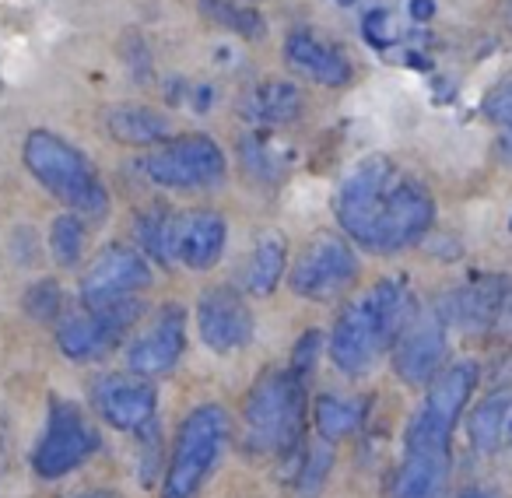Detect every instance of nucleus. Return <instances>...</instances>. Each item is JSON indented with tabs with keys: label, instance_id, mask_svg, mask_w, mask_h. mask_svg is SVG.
Here are the masks:
<instances>
[{
	"label": "nucleus",
	"instance_id": "obj_11",
	"mask_svg": "<svg viewBox=\"0 0 512 498\" xmlns=\"http://www.w3.org/2000/svg\"><path fill=\"white\" fill-rule=\"evenodd\" d=\"M148 285H151V264L144 260L141 249L109 246L88 264L85 278H81V302L88 309H99L109 306V302L134 299Z\"/></svg>",
	"mask_w": 512,
	"mask_h": 498
},
{
	"label": "nucleus",
	"instance_id": "obj_3",
	"mask_svg": "<svg viewBox=\"0 0 512 498\" xmlns=\"http://www.w3.org/2000/svg\"><path fill=\"white\" fill-rule=\"evenodd\" d=\"M306 418V383L288 372L256 379L242 407V446L249 456H278L299 442Z\"/></svg>",
	"mask_w": 512,
	"mask_h": 498
},
{
	"label": "nucleus",
	"instance_id": "obj_14",
	"mask_svg": "<svg viewBox=\"0 0 512 498\" xmlns=\"http://www.w3.org/2000/svg\"><path fill=\"white\" fill-rule=\"evenodd\" d=\"M200 341L218 355H235L253 341V309L235 288H211L197 302Z\"/></svg>",
	"mask_w": 512,
	"mask_h": 498
},
{
	"label": "nucleus",
	"instance_id": "obj_31",
	"mask_svg": "<svg viewBox=\"0 0 512 498\" xmlns=\"http://www.w3.org/2000/svg\"><path fill=\"white\" fill-rule=\"evenodd\" d=\"M460 498H502V495H498L495 488H467Z\"/></svg>",
	"mask_w": 512,
	"mask_h": 498
},
{
	"label": "nucleus",
	"instance_id": "obj_10",
	"mask_svg": "<svg viewBox=\"0 0 512 498\" xmlns=\"http://www.w3.org/2000/svg\"><path fill=\"white\" fill-rule=\"evenodd\" d=\"M358 278V260L355 249L337 235H320L299 253L292 264V292L302 299L327 302L337 299L351 281Z\"/></svg>",
	"mask_w": 512,
	"mask_h": 498
},
{
	"label": "nucleus",
	"instance_id": "obj_17",
	"mask_svg": "<svg viewBox=\"0 0 512 498\" xmlns=\"http://www.w3.org/2000/svg\"><path fill=\"white\" fill-rule=\"evenodd\" d=\"M285 64L292 74L316 81L323 88H344L351 81V64L330 43L316 39L313 32H292L285 39Z\"/></svg>",
	"mask_w": 512,
	"mask_h": 498
},
{
	"label": "nucleus",
	"instance_id": "obj_5",
	"mask_svg": "<svg viewBox=\"0 0 512 498\" xmlns=\"http://www.w3.org/2000/svg\"><path fill=\"white\" fill-rule=\"evenodd\" d=\"M25 165L29 172L53 193L74 207L78 214H106V190H102L99 176H95L92 162L81 155L74 144H67L60 134L50 130H36L25 141Z\"/></svg>",
	"mask_w": 512,
	"mask_h": 498
},
{
	"label": "nucleus",
	"instance_id": "obj_1",
	"mask_svg": "<svg viewBox=\"0 0 512 498\" xmlns=\"http://www.w3.org/2000/svg\"><path fill=\"white\" fill-rule=\"evenodd\" d=\"M337 221L348 239L372 253H400L432 228L435 204L418 179L390 158H365L337 190Z\"/></svg>",
	"mask_w": 512,
	"mask_h": 498
},
{
	"label": "nucleus",
	"instance_id": "obj_15",
	"mask_svg": "<svg viewBox=\"0 0 512 498\" xmlns=\"http://www.w3.org/2000/svg\"><path fill=\"white\" fill-rule=\"evenodd\" d=\"M183 348H186V316L179 306H165L151 320V327L127 348V369L144 379L165 376V372L176 369Z\"/></svg>",
	"mask_w": 512,
	"mask_h": 498
},
{
	"label": "nucleus",
	"instance_id": "obj_20",
	"mask_svg": "<svg viewBox=\"0 0 512 498\" xmlns=\"http://www.w3.org/2000/svg\"><path fill=\"white\" fill-rule=\"evenodd\" d=\"M449 467L453 460L446 456H407L393 477V498H442L449 484Z\"/></svg>",
	"mask_w": 512,
	"mask_h": 498
},
{
	"label": "nucleus",
	"instance_id": "obj_30",
	"mask_svg": "<svg viewBox=\"0 0 512 498\" xmlns=\"http://www.w3.org/2000/svg\"><path fill=\"white\" fill-rule=\"evenodd\" d=\"M435 15V0H411V18L414 22H428Z\"/></svg>",
	"mask_w": 512,
	"mask_h": 498
},
{
	"label": "nucleus",
	"instance_id": "obj_12",
	"mask_svg": "<svg viewBox=\"0 0 512 498\" xmlns=\"http://www.w3.org/2000/svg\"><path fill=\"white\" fill-rule=\"evenodd\" d=\"M446 362V327L432 309H418L393 341V372L411 386H428Z\"/></svg>",
	"mask_w": 512,
	"mask_h": 498
},
{
	"label": "nucleus",
	"instance_id": "obj_13",
	"mask_svg": "<svg viewBox=\"0 0 512 498\" xmlns=\"http://www.w3.org/2000/svg\"><path fill=\"white\" fill-rule=\"evenodd\" d=\"M92 404L99 418L120 432H141L158 411V390L134 372H109L92 386Z\"/></svg>",
	"mask_w": 512,
	"mask_h": 498
},
{
	"label": "nucleus",
	"instance_id": "obj_32",
	"mask_svg": "<svg viewBox=\"0 0 512 498\" xmlns=\"http://www.w3.org/2000/svg\"><path fill=\"white\" fill-rule=\"evenodd\" d=\"M74 498H120L116 491H106V488H88V491H78Z\"/></svg>",
	"mask_w": 512,
	"mask_h": 498
},
{
	"label": "nucleus",
	"instance_id": "obj_4",
	"mask_svg": "<svg viewBox=\"0 0 512 498\" xmlns=\"http://www.w3.org/2000/svg\"><path fill=\"white\" fill-rule=\"evenodd\" d=\"M232 435V418L221 404H200L183 418L165 470L162 498H193L211 477Z\"/></svg>",
	"mask_w": 512,
	"mask_h": 498
},
{
	"label": "nucleus",
	"instance_id": "obj_33",
	"mask_svg": "<svg viewBox=\"0 0 512 498\" xmlns=\"http://www.w3.org/2000/svg\"><path fill=\"white\" fill-rule=\"evenodd\" d=\"M498 120H502V123H505V127H512V99H509V106H505V113H502V116H498Z\"/></svg>",
	"mask_w": 512,
	"mask_h": 498
},
{
	"label": "nucleus",
	"instance_id": "obj_28",
	"mask_svg": "<svg viewBox=\"0 0 512 498\" xmlns=\"http://www.w3.org/2000/svg\"><path fill=\"white\" fill-rule=\"evenodd\" d=\"M25 309H29L36 320H53L60 309V288L53 285V281H43V285H36L29 295H25Z\"/></svg>",
	"mask_w": 512,
	"mask_h": 498
},
{
	"label": "nucleus",
	"instance_id": "obj_9",
	"mask_svg": "<svg viewBox=\"0 0 512 498\" xmlns=\"http://www.w3.org/2000/svg\"><path fill=\"white\" fill-rule=\"evenodd\" d=\"M95 449H99V432L88 425V418L78 407L60 400L50 411V425H46V435L39 439L32 467L46 481H57V477L78 470Z\"/></svg>",
	"mask_w": 512,
	"mask_h": 498
},
{
	"label": "nucleus",
	"instance_id": "obj_2",
	"mask_svg": "<svg viewBox=\"0 0 512 498\" xmlns=\"http://www.w3.org/2000/svg\"><path fill=\"white\" fill-rule=\"evenodd\" d=\"M414 295L407 281L386 278L376 288L355 299L334 323L330 334V358L348 376H362L372 369L386 348L400 337V330L414 320Z\"/></svg>",
	"mask_w": 512,
	"mask_h": 498
},
{
	"label": "nucleus",
	"instance_id": "obj_21",
	"mask_svg": "<svg viewBox=\"0 0 512 498\" xmlns=\"http://www.w3.org/2000/svg\"><path fill=\"white\" fill-rule=\"evenodd\" d=\"M288 267V249L281 235H264L256 242L253 253L246 260V271H242V285L253 295H271L278 288V281L285 278Z\"/></svg>",
	"mask_w": 512,
	"mask_h": 498
},
{
	"label": "nucleus",
	"instance_id": "obj_26",
	"mask_svg": "<svg viewBox=\"0 0 512 498\" xmlns=\"http://www.w3.org/2000/svg\"><path fill=\"white\" fill-rule=\"evenodd\" d=\"M204 11L218 25H225V29H232V32H242V36H249V39L264 32V22H260L256 11L235 8V4H228V0H204Z\"/></svg>",
	"mask_w": 512,
	"mask_h": 498
},
{
	"label": "nucleus",
	"instance_id": "obj_29",
	"mask_svg": "<svg viewBox=\"0 0 512 498\" xmlns=\"http://www.w3.org/2000/svg\"><path fill=\"white\" fill-rule=\"evenodd\" d=\"M330 470V446H316L306 460V470H302V491L313 495L316 488L323 484V474Z\"/></svg>",
	"mask_w": 512,
	"mask_h": 498
},
{
	"label": "nucleus",
	"instance_id": "obj_22",
	"mask_svg": "<svg viewBox=\"0 0 512 498\" xmlns=\"http://www.w3.org/2000/svg\"><path fill=\"white\" fill-rule=\"evenodd\" d=\"M316 432L323 442H341L362 425V404L355 397H337V393H323L313 407Z\"/></svg>",
	"mask_w": 512,
	"mask_h": 498
},
{
	"label": "nucleus",
	"instance_id": "obj_6",
	"mask_svg": "<svg viewBox=\"0 0 512 498\" xmlns=\"http://www.w3.org/2000/svg\"><path fill=\"white\" fill-rule=\"evenodd\" d=\"M474 386H477L474 362L449 365V369H442L428 383L425 400H421V407L414 411L411 425L404 432L407 456H446V460H453L449 442H453V428L460 421Z\"/></svg>",
	"mask_w": 512,
	"mask_h": 498
},
{
	"label": "nucleus",
	"instance_id": "obj_27",
	"mask_svg": "<svg viewBox=\"0 0 512 498\" xmlns=\"http://www.w3.org/2000/svg\"><path fill=\"white\" fill-rule=\"evenodd\" d=\"M320 330H306L299 337V344L292 348V372L306 383V376L313 372V365L320 362Z\"/></svg>",
	"mask_w": 512,
	"mask_h": 498
},
{
	"label": "nucleus",
	"instance_id": "obj_16",
	"mask_svg": "<svg viewBox=\"0 0 512 498\" xmlns=\"http://www.w3.org/2000/svg\"><path fill=\"white\" fill-rule=\"evenodd\" d=\"M228 225L218 211H183L172 221V253L193 271H211L225 253Z\"/></svg>",
	"mask_w": 512,
	"mask_h": 498
},
{
	"label": "nucleus",
	"instance_id": "obj_23",
	"mask_svg": "<svg viewBox=\"0 0 512 498\" xmlns=\"http://www.w3.org/2000/svg\"><path fill=\"white\" fill-rule=\"evenodd\" d=\"M509 407H512V393H495V397L481 400L474 407L467 421V432H470V442H474L477 453H495L498 442H502V428H505V418H509Z\"/></svg>",
	"mask_w": 512,
	"mask_h": 498
},
{
	"label": "nucleus",
	"instance_id": "obj_7",
	"mask_svg": "<svg viewBox=\"0 0 512 498\" xmlns=\"http://www.w3.org/2000/svg\"><path fill=\"white\" fill-rule=\"evenodd\" d=\"M141 172L165 190H211L225 179V155L207 134H186L158 144Z\"/></svg>",
	"mask_w": 512,
	"mask_h": 498
},
{
	"label": "nucleus",
	"instance_id": "obj_8",
	"mask_svg": "<svg viewBox=\"0 0 512 498\" xmlns=\"http://www.w3.org/2000/svg\"><path fill=\"white\" fill-rule=\"evenodd\" d=\"M144 313L141 299H123V302H109V306L88 309V313L67 316L57 330V344L67 358L74 362H92L102 358Z\"/></svg>",
	"mask_w": 512,
	"mask_h": 498
},
{
	"label": "nucleus",
	"instance_id": "obj_19",
	"mask_svg": "<svg viewBox=\"0 0 512 498\" xmlns=\"http://www.w3.org/2000/svg\"><path fill=\"white\" fill-rule=\"evenodd\" d=\"M106 130L113 141L130 148H158L172 137V120L151 106H113L106 113Z\"/></svg>",
	"mask_w": 512,
	"mask_h": 498
},
{
	"label": "nucleus",
	"instance_id": "obj_25",
	"mask_svg": "<svg viewBox=\"0 0 512 498\" xmlns=\"http://www.w3.org/2000/svg\"><path fill=\"white\" fill-rule=\"evenodd\" d=\"M172 221L176 214L169 211H148L137 225V235H141L144 249H148L151 257L162 260V264H176V253H172Z\"/></svg>",
	"mask_w": 512,
	"mask_h": 498
},
{
	"label": "nucleus",
	"instance_id": "obj_24",
	"mask_svg": "<svg viewBox=\"0 0 512 498\" xmlns=\"http://www.w3.org/2000/svg\"><path fill=\"white\" fill-rule=\"evenodd\" d=\"M50 249L53 260L64 267H74L85 253V225H81L78 214H60L50 228Z\"/></svg>",
	"mask_w": 512,
	"mask_h": 498
},
{
	"label": "nucleus",
	"instance_id": "obj_18",
	"mask_svg": "<svg viewBox=\"0 0 512 498\" xmlns=\"http://www.w3.org/2000/svg\"><path fill=\"white\" fill-rule=\"evenodd\" d=\"M242 120L256 123V127H285V123L299 120L302 113V92L295 81L267 78L256 81L239 102Z\"/></svg>",
	"mask_w": 512,
	"mask_h": 498
}]
</instances>
